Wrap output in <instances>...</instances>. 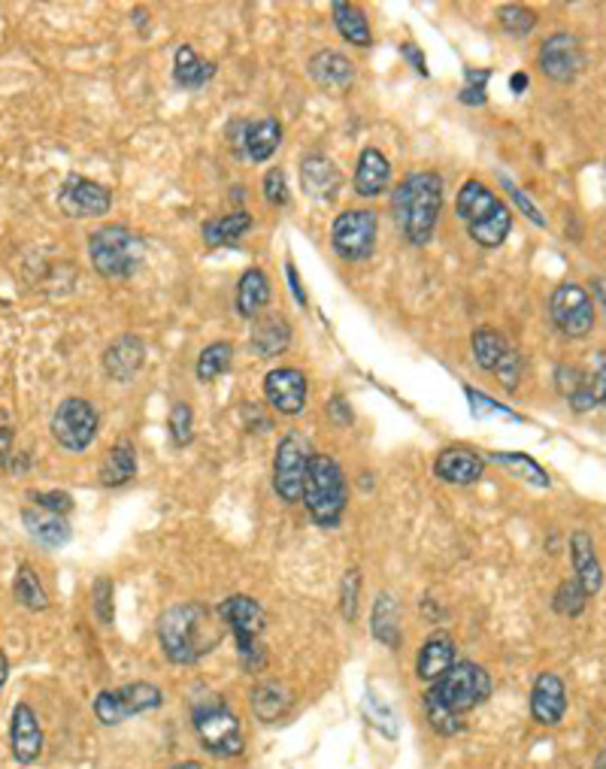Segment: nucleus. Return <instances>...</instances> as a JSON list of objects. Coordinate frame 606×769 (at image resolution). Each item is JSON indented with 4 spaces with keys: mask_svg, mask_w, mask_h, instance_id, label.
<instances>
[{
    "mask_svg": "<svg viewBox=\"0 0 606 769\" xmlns=\"http://www.w3.org/2000/svg\"><path fill=\"white\" fill-rule=\"evenodd\" d=\"M219 612H212L203 603H177L158 618V639L167 660L177 667L198 663L207 658L221 642V625L216 621Z\"/></svg>",
    "mask_w": 606,
    "mask_h": 769,
    "instance_id": "obj_1",
    "label": "nucleus"
},
{
    "mask_svg": "<svg viewBox=\"0 0 606 769\" xmlns=\"http://www.w3.org/2000/svg\"><path fill=\"white\" fill-rule=\"evenodd\" d=\"M443 209V179L434 170L425 173H413L404 179L391 194V212H395V224L400 233L407 237L413 246H425L430 242L437 221H440Z\"/></svg>",
    "mask_w": 606,
    "mask_h": 769,
    "instance_id": "obj_2",
    "label": "nucleus"
},
{
    "mask_svg": "<svg viewBox=\"0 0 606 769\" xmlns=\"http://www.w3.org/2000/svg\"><path fill=\"white\" fill-rule=\"evenodd\" d=\"M455 212L467 224L470 240L479 242L483 249H497L513 231V212L504 200H497L491 188H485L479 179H467L458 188L455 198Z\"/></svg>",
    "mask_w": 606,
    "mask_h": 769,
    "instance_id": "obj_3",
    "label": "nucleus"
},
{
    "mask_svg": "<svg viewBox=\"0 0 606 769\" xmlns=\"http://www.w3.org/2000/svg\"><path fill=\"white\" fill-rule=\"evenodd\" d=\"M346 500H349V488H346V476H342L340 463L331 455L316 451L309 461L307 485H304V503L312 521L319 528H337L346 516Z\"/></svg>",
    "mask_w": 606,
    "mask_h": 769,
    "instance_id": "obj_4",
    "label": "nucleus"
},
{
    "mask_svg": "<svg viewBox=\"0 0 606 769\" xmlns=\"http://www.w3.org/2000/svg\"><path fill=\"white\" fill-rule=\"evenodd\" d=\"M221 618V625L231 627L234 639H237V655H240L242 670L261 672L267 663L265 646H261V633H265L267 616L265 606L258 603L255 597L246 593H234L228 600H221L216 609Z\"/></svg>",
    "mask_w": 606,
    "mask_h": 769,
    "instance_id": "obj_5",
    "label": "nucleus"
},
{
    "mask_svg": "<svg viewBox=\"0 0 606 769\" xmlns=\"http://www.w3.org/2000/svg\"><path fill=\"white\" fill-rule=\"evenodd\" d=\"M89 258L103 279H131L146 258L143 237L125 224H107L91 233Z\"/></svg>",
    "mask_w": 606,
    "mask_h": 769,
    "instance_id": "obj_6",
    "label": "nucleus"
},
{
    "mask_svg": "<svg viewBox=\"0 0 606 769\" xmlns=\"http://www.w3.org/2000/svg\"><path fill=\"white\" fill-rule=\"evenodd\" d=\"M428 697H434L446 712L461 718L491 697V676L474 660H458L440 681L430 685Z\"/></svg>",
    "mask_w": 606,
    "mask_h": 769,
    "instance_id": "obj_7",
    "label": "nucleus"
},
{
    "mask_svg": "<svg viewBox=\"0 0 606 769\" xmlns=\"http://www.w3.org/2000/svg\"><path fill=\"white\" fill-rule=\"evenodd\" d=\"M195 733H198L203 751L216 758H237L242 751V727L240 718L221 703V697L207 693L200 703H195Z\"/></svg>",
    "mask_w": 606,
    "mask_h": 769,
    "instance_id": "obj_8",
    "label": "nucleus"
},
{
    "mask_svg": "<svg viewBox=\"0 0 606 769\" xmlns=\"http://www.w3.org/2000/svg\"><path fill=\"white\" fill-rule=\"evenodd\" d=\"M379 216L374 209H346L331 224V246L342 261H367L376 252Z\"/></svg>",
    "mask_w": 606,
    "mask_h": 769,
    "instance_id": "obj_9",
    "label": "nucleus"
},
{
    "mask_svg": "<svg viewBox=\"0 0 606 769\" xmlns=\"http://www.w3.org/2000/svg\"><path fill=\"white\" fill-rule=\"evenodd\" d=\"M309 461H312V451H309V442L300 437V433H286L279 446H276L274 455V491L286 503H298L304 500V485H307Z\"/></svg>",
    "mask_w": 606,
    "mask_h": 769,
    "instance_id": "obj_10",
    "label": "nucleus"
},
{
    "mask_svg": "<svg viewBox=\"0 0 606 769\" xmlns=\"http://www.w3.org/2000/svg\"><path fill=\"white\" fill-rule=\"evenodd\" d=\"M100 428L98 409L91 407L86 397H67L52 412V437L61 449L67 451H86L95 442Z\"/></svg>",
    "mask_w": 606,
    "mask_h": 769,
    "instance_id": "obj_11",
    "label": "nucleus"
},
{
    "mask_svg": "<svg viewBox=\"0 0 606 769\" xmlns=\"http://www.w3.org/2000/svg\"><path fill=\"white\" fill-rule=\"evenodd\" d=\"M549 316L564 337L583 340L595 330V300L579 282H562L549 297Z\"/></svg>",
    "mask_w": 606,
    "mask_h": 769,
    "instance_id": "obj_12",
    "label": "nucleus"
},
{
    "mask_svg": "<svg viewBox=\"0 0 606 769\" xmlns=\"http://www.w3.org/2000/svg\"><path fill=\"white\" fill-rule=\"evenodd\" d=\"M58 207L70 219H100L112 207L110 188H103L95 179L67 177L58 191Z\"/></svg>",
    "mask_w": 606,
    "mask_h": 769,
    "instance_id": "obj_13",
    "label": "nucleus"
},
{
    "mask_svg": "<svg viewBox=\"0 0 606 769\" xmlns=\"http://www.w3.org/2000/svg\"><path fill=\"white\" fill-rule=\"evenodd\" d=\"M265 397L279 416H300L309 400L307 376L298 367H276L265 376Z\"/></svg>",
    "mask_w": 606,
    "mask_h": 769,
    "instance_id": "obj_14",
    "label": "nucleus"
},
{
    "mask_svg": "<svg viewBox=\"0 0 606 769\" xmlns=\"http://www.w3.org/2000/svg\"><path fill=\"white\" fill-rule=\"evenodd\" d=\"M585 58H583V46L576 40L574 33L567 31H555L552 37H546L540 46V70L552 82H574L583 70Z\"/></svg>",
    "mask_w": 606,
    "mask_h": 769,
    "instance_id": "obj_15",
    "label": "nucleus"
},
{
    "mask_svg": "<svg viewBox=\"0 0 606 769\" xmlns=\"http://www.w3.org/2000/svg\"><path fill=\"white\" fill-rule=\"evenodd\" d=\"M567 715V688L562 676L540 672L530 688V718L540 727H558Z\"/></svg>",
    "mask_w": 606,
    "mask_h": 769,
    "instance_id": "obj_16",
    "label": "nucleus"
},
{
    "mask_svg": "<svg viewBox=\"0 0 606 769\" xmlns=\"http://www.w3.org/2000/svg\"><path fill=\"white\" fill-rule=\"evenodd\" d=\"M10 755L19 763H33L43 755V727L28 703H16L10 712Z\"/></svg>",
    "mask_w": 606,
    "mask_h": 769,
    "instance_id": "obj_17",
    "label": "nucleus"
},
{
    "mask_svg": "<svg viewBox=\"0 0 606 769\" xmlns=\"http://www.w3.org/2000/svg\"><path fill=\"white\" fill-rule=\"evenodd\" d=\"M146 363V346L140 337L133 333H121L107 346L103 352V373L110 376L112 382H131L133 376L143 370Z\"/></svg>",
    "mask_w": 606,
    "mask_h": 769,
    "instance_id": "obj_18",
    "label": "nucleus"
},
{
    "mask_svg": "<svg viewBox=\"0 0 606 769\" xmlns=\"http://www.w3.org/2000/svg\"><path fill=\"white\" fill-rule=\"evenodd\" d=\"M307 70H309V79H312L319 89L337 91V94L352 89L355 67H352V61H349V58L342 56V52H334V49H321V52H316V56L309 58Z\"/></svg>",
    "mask_w": 606,
    "mask_h": 769,
    "instance_id": "obj_19",
    "label": "nucleus"
},
{
    "mask_svg": "<svg viewBox=\"0 0 606 769\" xmlns=\"http://www.w3.org/2000/svg\"><path fill=\"white\" fill-rule=\"evenodd\" d=\"M434 473L437 479L449 485H474L483 479L485 473V458L474 449H446L437 455L434 461Z\"/></svg>",
    "mask_w": 606,
    "mask_h": 769,
    "instance_id": "obj_20",
    "label": "nucleus"
},
{
    "mask_svg": "<svg viewBox=\"0 0 606 769\" xmlns=\"http://www.w3.org/2000/svg\"><path fill=\"white\" fill-rule=\"evenodd\" d=\"M570 561H574V579L585 588L588 597H595L604 588V567L597 561L595 539L588 530H576L570 537Z\"/></svg>",
    "mask_w": 606,
    "mask_h": 769,
    "instance_id": "obj_21",
    "label": "nucleus"
},
{
    "mask_svg": "<svg viewBox=\"0 0 606 769\" xmlns=\"http://www.w3.org/2000/svg\"><path fill=\"white\" fill-rule=\"evenodd\" d=\"M388 182H391V164H388L386 152H379L376 146H367L358 154V167H355V194L358 198H379L386 194Z\"/></svg>",
    "mask_w": 606,
    "mask_h": 769,
    "instance_id": "obj_22",
    "label": "nucleus"
},
{
    "mask_svg": "<svg viewBox=\"0 0 606 769\" xmlns=\"http://www.w3.org/2000/svg\"><path fill=\"white\" fill-rule=\"evenodd\" d=\"M455 663V639L449 633H434L421 642L419 658H416V672H419L421 681H440L446 672L453 670Z\"/></svg>",
    "mask_w": 606,
    "mask_h": 769,
    "instance_id": "obj_23",
    "label": "nucleus"
},
{
    "mask_svg": "<svg viewBox=\"0 0 606 769\" xmlns=\"http://www.w3.org/2000/svg\"><path fill=\"white\" fill-rule=\"evenodd\" d=\"M300 186L312 200H334L337 188L342 186L340 170L325 154H307L300 161Z\"/></svg>",
    "mask_w": 606,
    "mask_h": 769,
    "instance_id": "obj_24",
    "label": "nucleus"
},
{
    "mask_svg": "<svg viewBox=\"0 0 606 769\" xmlns=\"http://www.w3.org/2000/svg\"><path fill=\"white\" fill-rule=\"evenodd\" d=\"M282 143V124L270 116L265 119L246 121V133H242V158H249L255 164H261L267 158H274V152Z\"/></svg>",
    "mask_w": 606,
    "mask_h": 769,
    "instance_id": "obj_25",
    "label": "nucleus"
},
{
    "mask_svg": "<svg viewBox=\"0 0 606 769\" xmlns=\"http://www.w3.org/2000/svg\"><path fill=\"white\" fill-rule=\"evenodd\" d=\"M22 521H24V528H28V533H31L40 546H46V549H61V546H67L70 537H73V530H70L64 516L46 512V509H40V506L24 509Z\"/></svg>",
    "mask_w": 606,
    "mask_h": 769,
    "instance_id": "obj_26",
    "label": "nucleus"
},
{
    "mask_svg": "<svg viewBox=\"0 0 606 769\" xmlns=\"http://www.w3.org/2000/svg\"><path fill=\"white\" fill-rule=\"evenodd\" d=\"M606 403V349L588 354V367L583 370V384L579 395L570 400L576 412H588V409Z\"/></svg>",
    "mask_w": 606,
    "mask_h": 769,
    "instance_id": "obj_27",
    "label": "nucleus"
},
{
    "mask_svg": "<svg viewBox=\"0 0 606 769\" xmlns=\"http://www.w3.org/2000/svg\"><path fill=\"white\" fill-rule=\"evenodd\" d=\"M249 342L261 358H276V354L286 352L288 342H291V324L282 316H261V319H255Z\"/></svg>",
    "mask_w": 606,
    "mask_h": 769,
    "instance_id": "obj_28",
    "label": "nucleus"
},
{
    "mask_svg": "<svg viewBox=\"0 0 606 769\" xmlns=\"http://www.w3.org/2000/svg\"><path fill=\"white\" fill-rule=\"evenodd\" d=\"M270 303V279H267L265 270H246L237 282V312L242 319H258L261 309Z\"/></svg>",
    "mask_w": 606,
    "mask_h": 769,
    "instance_id": "obj_29",
    "label": "nucleus"
},
{
    "mask_svg": "<svg viewBox=\"0 0 606 769\" xmlns=\"http://www.w3.org/2000/svg\"><path fill=\"white\" fill-rule=\"evenodd\" d=\"M370 633L386 649H397L400 639H404V633H400V609H397V600L388 591L376 597L374 616H370Z\"/></svg>",
    "mask_w": 606,
    "mask_h": 769,
    "instance_id": "obj_30",
    "label": "nucleus"
},
{
    "mask_svg": "<svg viewBox=\"0 0 606 769\" xmlns=\"http://www.w3.org/2000/svg\"><path fill=\"white\" fill-rule=\"evenodd\" d=\"M133 476H137V449L131 440H119L100 463L98 479L107 488H119V485L131 482Z\"/></svg>",
    "mask_w": 606,
    "mask_h": 769,
    "instance_id": "obj_31",
    "label": "nucleus"
},
{
    "mask_svg": "<svg viewBox=\"0 0 606 769\" xmlns=\"http://www.w3.org/2000/svg\"><path fill=\"white\" fill-rule=\"evenodd\" d=\"M212 77H216V64L212 61H200L191 46H179L177 58H173V82H177L179 89L198 91Z\"/></svg>",
    "mask_w": 606,
    "mask_h": 769,
    "instance_id": "obj_32",
    "label": "nucleus"
},
{
    "mask_svg": "<svg viewBox=\"0 0 606 769\" xmlns=\"http://www.w3.org/2000/svg\"><path fill=\"white\" fill-rule=\"evenodd\" d=\"M288 706H291V693H288L286 685H279V681H261V685H255L252 712L258 721L274 725L279 718H286Z\"/></svg>",
    "mask_w": 606,
    "mask_h": 769,
    "instance_id": "obj_33",
    "label": "nucleus"
},
{
    "mask_svg": "<svg viewBox=\"0 0 606 769\" xmlns=\"http://www.w3.org/2000/svg\"><path fill=\"white\" fill-rule=\"evenodd\" d=\"M252 228V216L246 209H237V212H228V216H219V219H210L203 224V242L207 249H219V246H231L242 237V233Z\"/></svg>",
    "mask_w": 606,
    "mask_h": 769,
    "instance_id": "obj_34",
    "label": "nucleus"
},
{
    "mask_svg": "<svg viewBox=\"0 0 606 769\" xmlns=\"http://www.w3.org/2000/svg\"><path fill=\"white\" fill-rule=\"evenodd\" d=\"M334 12V24H337V31H340L342 40H349V43L355 46H370L374 43V33H370V22H367V16H364V10L358 7V3H334L331 7Z\"/></svg>",
    "mask_w": 606,
    "mask_h": 769,
    "instance_id": "obj_35",
    "label": "nucleus"
},
{
    "mask_svg": "<svg viewBox=\"0 0 606 769\" xmlns=\"http://www.w3.org/2000/svg\"><path fill=\"white\" fill-rule=\"evenodd\" d=\"M116 697H119L125 718L152 712V709H158V706L165 703V693H161V688H155V685H149V681L121 685V688H116Z\"/></svg>",
    "mask_w": 606,
    "mask_h": 769,
    "instance_id": "obj_36",
    "label": "nucleus"
},
{
    "mask_svg": "<svg viewBox=\"0 0 606 769\" xmlns=\"http://www.w3.org/2000/svg\"><path fill=\"white\" fill-rule=\"evenodd\" d=\"M470 346H474L476 363H479L483 370H488V373H495L497 367H500V361H504L509 352L507 337L495 328L474 330V340H470Z\"/></svg>",
    "mask_w": 606,
    "mask_h": 769,
    "instance_id": "obj_37",
    "label": "nucleus"
},
{
    "mask_svg": "<svg viewBox=\"0 0 606 769\" xmlns=\"http://www.w3.org/2000/svg\"><path fill=\"white\" fill-rule=\"evenodd\" d=\"M12 591H16V600H19L24 609H31V612H43L46 606H49L43 582H40V576H37V570H33L31 563H19Z\"/></svg>",
    "mask_w": 606,
    "mask_h": 769,
    "instance_id": "obj_38",
    "label": "nucleus"
},
{
    "mask_svg": "<svg viewBox=\"0 0 606 769\" xmlns=\"http://www.w3.org/2000/svg\"><path fill=\"white\" fill-rule=\"evenodd\" d=\"M491 461L500 463V467H507L509 473L528 479L534 488H549L552 485L549 473H546V470H543L540 463L534 461L530 455H521V451H495V455H491Z\"/></svg>",
    "mask_w": 606,
    "mask_h": 769,
    "instance_id": "obj_39",
    "label": "nucleus"
},
{
    "mask_svg": "<svg viewBox=\"0 0 606 769\" xmlns=\"http://www.w3.org/2000/svg\"><path fill=\"white\" fill-rule=\"evenodd\" d=\"M231 361H234L231 342H212V346H207L198 358V382L203 384L216 382L219 376H225L228 370H231Z\"/></svg>",
    "mask_w": 606,
    "mask_h": 769,
    "instance_id": "obj_40",
    "label": "nucleus"
},
{
    "mask_svg": "<svg viewBox=\"0 0 606 769\" xmlns=\"http://www.w3.org/2000/svg\"><path fill=\"white\" fill-rule=\"evenodd\" d=\"M585 603H588V593L576 579H564L555 593H552V609L564 618H576L585 612Z\"/></svg>",
    "mask_w": 606,
    "mask_h": 769,
    "instance_id": "obj_41",
    "label": "nucleus"
},
{
    "mask_svg": "<svg viewBox=\"0 0 606 769\" xmlns=\"http://www.w3.org/2000/svg\"><path fill=\"white\" fill-rule=\"evenodd\" d=\"M497 22H500L504 31L513 33V37H525V33L537 28V12L521 7V3H507V7L497 10Z\"/></svg>",
    "mask_w": 606,
    "mask_h": 769,
    "instance_id": "obj_42",
    "label": "nucleus"
},
{
    "mask_svg": "<svg viewBox=\"0 0 606 769\" xmlns=\"http://www.w3.org/2000/svg\"><path fill=\"white\" fill-rule=\"evenodd\" d=\"M421 703H425L428 725L434 727L440 737H455V733L461 730V718H458V715H453V712H446V709H443V706L437 703L434 697H428V693H425V700H421Z\"/></svg>",
    "mask_w": 606,
    "mask_h": 769,
    "instance_id": "obj_43",
    "label": "nucleus"
},
{
    "mask_svg": "<svg viewBox=\"0 0 606 769\" xmlns=\"http://www.w3.org/2000/svg\"><path fill=\"white\" fill-rule=\"evenodd\" d=\"M191 425H195V416H191V407L188 403H173L170 409V418H167V428H170V440L177 449L191 442Z\"/></svg>",
    "mask_w": 606,
    "mask_h": 769,
    "instance_id": "obj_44",
    "label": "nucleus"
},
{
    "mask_svg": "<svg viewBox=\"0 0 606 769\" xmlns=\"http://www.w3.org/2000/svg\"><path fill=\"white\" fill-rule=\"evenodd\" d=\"M358 597H361V570H346L340 585V612L346 621H355L358 616Z\"/></svg>",
    "mask_w": 606,
    "mask_h": 769,
    "instance_id": "obj_45",
    "label": "nucleus"
},
{
    "mask_svg": "<svg viewBox=\"0 0 606 769\" xmlns=\"http://www.w3.org/2000/svg\"><path fill=\"white\" fill-rule=\"evenodd\" d=\"M491 79V70H474V67H467L464 70V86L461 89V103H467V107H483L485 103V82Z\"/></svg>",
    "mask_w": 606,
    "mask_h": 769,
    "instance_id": "obj_46",
    "label": "nucleus"
},
{
    "mask_svg": "<svg viewBox=\"0 0 606 769\" xmlns=\"http://www.w3.org/2000/svg\"><path fill=\"white\" fill-rule=\"evenodd\" d=\"M464 395H467V400H470V412H474L476 418L500 416V418H509V421H518L516 412H509L507 407H500L497 400H491V397H485L483 391H474V388H464Z\"/></svg>",
    "mask_w": 606,
    "mask_h": 769,
    "instance_id": "obj_47",
    "label": "nucleus"
},
{
    "mask_svg": "<svg viewBox=\"0 0 606 769\" xmlns=\"http://www.w3.org/2000/svg\"><path fill=\"white\" fill-rule=\"evenodd\" d=\"M265 200L270 207H288V182H286V170L282 167H274L265 173Z\"/></svg>",
    "mask_w": 606,
    "mask_h": 769,
    "instance_id": "obj_48",
    "label": "nucleus"
},
{
    "mask_svg": "<svg viewBox=\"0 0 606 769\" xmlns=\"http://www.w3.org/2000/svg\"><path fill=\"white\" fill-rule=\"evenodd\" d=\"M33 506H40L46 512H56V516H64L73 509V497L64 495V491H37L31 495Z\"/></svg>",
    "mask_w": 606,
    "mask_h": 769,
    "instance_id": "obj_49",
    "label": "nucleus"
},
{
    "mask_svg": "<svg viewBox=\"0 0 606 769\" xmlns=\"http://www.w3.org/2000/svg\"><path fill=\"white\" fill-rule=\"evenodd\" d=\"M495 373H497V379L504 382V388H507V391H516L518 382H521V354L509 349L507 358L500 361V367H497Z\"/></svg>",
    "mask_w": 606,
    "mask_h": 769,
    "instance_id": "obj_50",
    "label": "nucleus"
},
{
    "mask_svg": "<svg viewBox=\"0 0 606 769\" xmlns=\"http://www.w3.org/2000/svg\"><path fill=\"white\" fill-rule=\"evenodd\" d=\"M95 609H98L100 625H112V582L98 579L95 582Z\"/></svg>",
    "mask_w": 606,
    "mask_h": 769,
    "instance_id": "obj_51",
    "label": "nucleus"
},
{
    "mask_svg": "<svg viewBox=\"0 0 606 769\" xmlns=\"http://www.w3.org/2000/svg\"><path fill=\"white\" fill-rule=\"evenodd\" d=\"M504 186H507L509 198L516 200L518 207H521V212H525V216H528V219L534 221V224H537V228H546V219H543V216H540V209H537V207H534V203H530V200H528V194H525V191H518V188L513 186V182H509V179H504Z\"/></svg>",
    "mask_w": 606,
    "mask_h": 769,
    "instance_id": "obj_52",
    "label": "nucleus"
},
{
    "mask_svg": "<svg viewBox=\"0 0 606 769\" xmlns=\"http://www.w3.org/2000/svg\"><path fill=\"white\" fill-rule=\"evenodd\" d=\"M400 58H407L409 64L416 67V73H419V77H430V73H428V61H425V56H421L419 46H416V43H404V46H400Z\"/></svg>",
    "mask_w": 606,
    "mask_h": 769,
    "instance_id": "obj_53",
    "label": "nucleus"
},
{
    "mask_svg": "<svg viewBox=\"0 0 606 769\" xmlns=\"http://www.w3.org/2000/svg\"><path fill=\"white\" fill-rule=\"evenodd\" d=\"M242 133H246V119H234L231 124H228V143H231V149L242 158Z\"/></svg>",
    "mask_w": 606,
    "mask_h": 769,
    "instance_id": "obj_54",
    "label": "nucleus"
},
{
    "mask_svg": "<svg viewBox=\"0 0 606 769\" xmlns=\"http://www.w3.org/2000/svg\"><path fill=\"white\" fill-rule=\"evenodd\" d=\"M286 273H288V282H291V294H295V300H298L300 307H304V303H307V294H304V288H300L298 270H295V264H291V261L286 264Z\"/></svg>",
    "mask_w": 606,
    "mask_h": 769,
    "instance_id": "obj_55",
    "label": "nucleus"
},
{
    "mask_svg": "<svg viewBox=\"0 0 606 769\" xmlns=\"http://www.w3.org/2000/svg\"><path fill=\"white\" fill-rule=\"evenodd\" d=\"M328 409H331V416L337 418L340 425H352V412L346 409V403H342V397H334L331 407H328Z\"/></svg>",
    "mask_w": 606,
    "mask_h": 769,
    "instance_id": "obj_56",
    "label": "nucleus"
},
{
    "mask_svg": "<svg viewBox=\"0 0 606 769\" xmlns=\"http://www.w3.org/2000/svg\"><path fill=\"white\" fill-rule=\"evenodd\" d=\"M12 451V430L10 428H0V463L7 467V458H10Z\"/></svg>",
    "mask_w": 606,
    "mask_h": 769,
    "instance_id": "obj_57",
    "label": "nucleus"
},
{
    "mask_svg": "<svg viewBox=\"0 0 606 769\" xmlns=\"http://www.w3.org/2000/svg\"><path fill=\"white\" fill-rule=\"evenodd\" d=\"M509 89L516 91V94H521V91L528 89V73H513V77H509Z\"/></svg>",
    "mask_w": 606,
    "mask_h": 769,
    "instance_id": "obj_58",
    "label": "nucleus"
},
{
    "mask_svg": "<svg viewBox=\"0 0 606 769\" xmlns=\"http://www.w3.org/2000/svg\"><path fill=\"white\" fill-rule=\"evenodd\" d=\"M592 286H595V297H597V303H600V307L606 309V282H604V279H595V282H592Z\"/></svg>",
    "mask_w": 606,
    "mask_h": 769,
    "instance_id": "obj_59",
    "label": "nucleus"
},
{
    "mask_svg": "<svg viewBox=\"0 0 606 769\" xmlns=\"http://www.w3.org/2000/svg\"><path fill=\"white\" fill-rule=\"evenodd\" d=\"M7 676H10V660H7V655L0 651V688L7 685Z\"/></svg>",
    "mask_w": 606,
    "mask_h": 769,
    "instance_id": "obj_60",
    "label": "nucleus"
},
{
    "mask_svg": "<svg viewBox=\"0 0 606 769\" xmlns=\"http://www.w3.org/2000/svg\"><path fill=\"white\" fill-rule=\"evenodd\" d=\"M170 769H203V767H200L198 760H182V763H173Z\"/></svg>",
    "mask_w": 606,
    "mask_h": 769,
    "instance_id": "obj_61",
    "label": "nucleus"
},
{
    "mask_svg": "<svg viewBox=\"0 0 606 769\" xmlns=\"http://www.w3.org/2000/svg\"><path fill=\"white\" fill-rule=\"evenodd\" d=\"M595 769H606V751H604V755H600V758H597V767Z\"/></svg>",
    "mask_w": 606,
    "mask_h": 769,
    "instance_id": "obj_62",
    "label": "nucleus"
}]
</instances>
